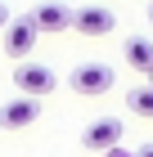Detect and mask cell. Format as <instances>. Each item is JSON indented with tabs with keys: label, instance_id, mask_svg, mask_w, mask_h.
Wrapping results in <instances>:
<instances>
[{
	"label": "cell",
	"instance_id": "3",
	"mask_svg": "<svg viewBox=\"0 0 153 157\" xmlns=\"http://www.w3.org/2000/svg\"><path fill=\"white\" fill-rule=\"evenodd\" d=\"M36 40H41V27L32 23V13H23V18H9V27H5V54L9 59L23 63L27 54L36 49Z\"/></svg>",
	"mask_w": 153,
	"mask_h": 157
},
{
	"label": "cell",
	"instance_id": "6",
	"mask_svg": "<svg viewBox=\"0 0 153 157\" xmlns=\"http://www.w3.org/2000/svg\"><path fill=\"white\" fill-rule=\"evenodd\" d=\"M72 27H77L81 36H108V32L117 27V18H113L108 5H86V9L72 13Z\"/></svg>",
	"mask_w": 153,
	"mask_h": 157
},
{
	"label": "cell",
	"instance_id": "2",
	"mask_svg": "<svg viewBox=\"0 0 153 157\" xmlns=\"http://www.w3.org/2000/svg\"><path fill=\"white\" fill-rule=\"evenodd\" d=\"M14 85H18V94H32V99H45L54 94V85H59V76L50 72L45 63H18V72H14Z\"/></svg>",
	"mask_w": 153,
	"mask_h": 157
},
{
	"label": "cell",
	"instance_id": "7",
	"mask_svg": "<svg viewBox=\"0 0 153 157\" xmlns=\"http://www.w3.org/2000/svg\"><path fill=\"white\" fill-rule=\"evenodd\" d=\"M32 23L41 27V36H59V32L72 27V9L59 5V0H45V5H36V9H32Z\"/></svg>",
	"mask_w": 153,
	"mask_h": 157
},
{
	"label": "cell",
	"instance_id": "10",
	"mask_svg": "<svg viewBox=\"0 0 153 157\" xmlns=\"http://www.w3.org/2000/svg\"><path fill=\"white\" fill-rule=\"evenodd\" d=\"M104 157H135V153H126V148H122V144H117V148H108V153H104Z\"/></svg>",
	"mask_w": 153,
	"mask_h": 157
},
{
	"label": "cell",
	"instance_id": "14",
	"mask_svg": "<svg viewBox=\"0 0 153 157\" xmlns=\"http://www.w3.org/2000/svg\"><path fill=\"white\" fill-rule=\"evenodd\" d=\"M149 85H153V72H149Z\"/></svg>",
	"mask_w": 153,
	"mask_h": 157
},
{
	"label": "cell",
	"instance_id": "11",
	"mask_svg": "<svg viewBox=\"0 0 153 157\" xmlns=\"http://www.w3.org/2000/svg\"><path fill=\"white\" fill-rule=\"evenodd\" d=\"M5 27H9V9L0 5V32H5Z\"/></svg>",
	"mask_w": 153,
	"mask_h": 157
},
{
	"label": "cell",
	"instance_id": "12",
	"mask_svg": "<svg viewBox=\"0 0 153 157\" xmlns=\"http://www.w3.org/2000/svg\"><path fill=\"white\" fill-rule=\"evenodd\" d=\"M135 157H153V144H144V148H135Z\"/></svg>",
	"mask_w": 153,
	"mask_h": 157
},
{
	"label": "cell",
	"instance_id": "1",
	"mask_svg": "<svg viewBox=\"0 0 153 157\" xmlns=\"http://www.w3.org/2000/svg\"><path fill=\"white\" fill-rule=\"evenodd\" d=\"M68 85H72V94H81V99H99V94H108V90L117 85V72H113L108 63H81V67L68 76Z\"/></svg>",
	"mask_w": 153,
	"mask_h": 157
},
{
	"label": "cell",
	"instance_id": "4",
	"mask_svg": "<svg viewBox=\"0 0 153 157\" xmlns=\"http://www.w3.org/2000/svg\"><path fill=\"white\" fill-rule=\"evenodd\" d=\"M122 135H126V121L122 117H95L81 130V144L90 148V153H108V148L122 144Z\"/></svg>",
	"mask_w": 153,
	"mask_h": 157
},
{
	"label": "cell",
	"instance_id": "8",
	"mask_svg": "<svg viewBox=\"0 0 153 157\" xmlns=\"http://www.w3.org/2000/svg\"><path fill=\"white\" fill-rule=\"evenodd\" d=\"M122 54H126V63L135 67V72H144V76L153 72V40L149 36H131L126 45H122Z\"/></svg>",
	"mask_w": 153,
	"mask_h": 157
},
{
	"label": "cell",
	"instance_id": "9",
	"mask_svg": "<svg viewBox=\"0 0 153 157\" xmlns=\"http://www.w3.org/2000/svg\"><path fill=\"white\" fill-rule=\"evenodd\" d=\"M126 108H135V117H153V85H131Z\"/></svg>",
	"mask_w": 153,
	"mask_h": 157
},
{
	"label": "cell",
	"instance_id": "5",
	"mask_svg": "<svg viewBox=\"0 0 153 157\" xmlns=\"http://www.w3.org/2000/svg\"><path fill=\"white\" fill-rule=\"evenodd\" d=\"M36 117H41V99H32V94H18L9 103H0V130H27Z\"/></svg>",
	"mask_w": 153,
	"mask_h": 157
},
{
	"label": "cell",
	"instance_id": "13",
	"mask_svg": "<svg viewBox=\"0 0 153 157\" xmlns=\"http://www.w3.org/2000/svg\"><path fill=\"white\" fill-rule=\"evenodd\" d=\"M149 23H153V5H149Z\"/></svg>",
	"mask_w": 153,
	"mask_h": 157
}]
</instances>
